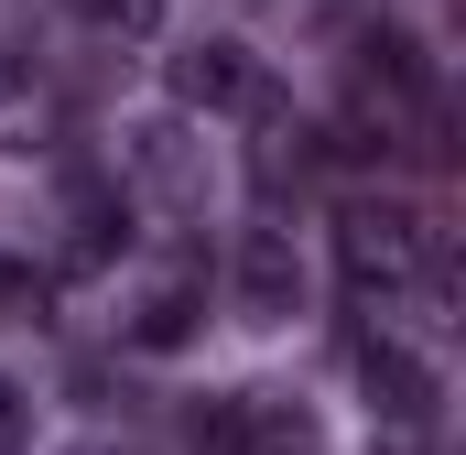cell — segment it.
<instances>
[{
	"instance_id": "cell-1",
	"label": "cell",
	"mask_w": 466,
	"mask_h": 455,
	"mask_svg": "<svg viewBox=\"0 0 466 455\" xmlns=\"http://www.w3.org/2000/svg\"><path fill=\"white\" fill-rule=\"evenodd\" d=\"M337 271L369 304H390V293H434L445 304V282H456L445 228L423 217V207H401V196H358L348 217H337Z\"/></svg>"
},
{
	"instance_id": "cell-2",
	"label": "cell",
	"mask_w": 466,
	"mask_h": 455,
	"mask_svg": "<svg viewBox=\"0 0 466 455\" xmlns=\"http://www.w3.org/2000/svg\"><path fill=\"white\" fill-rule=\"evenodd\" d=\"M358 379H369V412L390 423V434H434V412H445V379H434V358L401 337H358Z\"/></svg>"
},
{
	"instance_id": "cell-3",
	"label": "cell",
	"mask_w": 466,
	"mask_h": 455,
	"mask_svg": "<svg viewBox=\"0 0 466 455\" xmlns=\"http://www.w3.org/2000/svg\"><path fill=\"white\" fill-rule=\"evenodd\" d=\"M228 304L249 315V326H293V315H304V249H293L282 228H249V238H238Z\"/></svg>"
},
{
	"instance_id": "cell-4",
	"label": "cell",
	"mask_w": 466,
	"mask_h": 455,
	"mask_svg": "<svg viewBox=\"0 0 466 455\" xmlns=\"http://www.w3.org/2000/svg\"><path fill=\"white\" fill-rule=\"evenodd\" d=\"M119 163H130V185L163 196V207H196V196H207V141H196L185 119H141V130H119Z\"/></svg>"
},
{
	"instance_id": "cell-5",
	"label": "cell",
	"mask_w": 466,
	"mask_h": 455,
	"mask_svg": "<svg viewBox=\"0 0 466 455\" xmlns=\"http://www.w3.org/2000/svg\"><path fill=\"white\" fill-rule=\"evenodd\" d=\"M196 326H207V271H196V260L152 271V282L130 293V315H119V337H130V347H152V358L196 347Z\"/></svg>"
},
{
	"instance_id": "cell-6",
	"label": "cell",
	"mask_w": 466,
	"mask_h": 455,
	"mask_svg": "<svg viewBox=\"0 0 466 455\" xmlns=\"http://www.w3.org/2000/svg\"><path fill=\"white\" fill-rule=\"evenodd\" d=\"M119 238H130V196L76 174L66 207H55V271H98V260H119Z\"/></svg>"
},
{
	"instance_id": "cell-7",
	"label": "cell",
	"mask_w": 466,
	"mask_h": 455,
	"mask_svg": "<svg viewBox=\"0 0 466 455\" xmlns=\"http://www.w3.org/2000/svg\"><path fill=\"white\" fill-rule=\"evenodd\" d=\"M163 76H174V109H207V119L260 98V66H249V44H185Z\"/></svg>"
},
{
	"instance_id": "cell-8",
	"label": "cell",
	"mask_w": 466,
	"mask_h": 455,
	"mask_svg": "<svg viewBox=\"0 0 466 455\" xmlns=\"http://www.w3.org/2000/svg\"><path fill=\"white\" fill-rule=\"evenodd\" d=\"M228 455H326V423L293 390H238L228 412Z\"/></svg>"
},
{
	"instance_id": "cell-9",
	"label": "cell",
	"mask_w": 466,
	"mask_h": 455,
	"mask_svg": "<svg viewBox=\"0 0 466 455\" xmlns=\"http://www.w3.org/2000/svg\"><path fill=\"white\" fill-rule=\"evenodd\" d=\"M44 130H55V98L33 87L22 55H0V152H44Z\"/></svg>"
},
{
	"instance_id": "cell-10",
	"label": "cell",
	"mask_w": 466,
	"mask_h": 455,
	"mask_svg": "<svg viewBox=\"0 0 466 455\" xmlns=\"http://www.w3.org/2000/svg\"><path fill=\"white\" fill-rule=\"evenodd\" d=\"M76 22H98V33H130V44H152L163 33V0H66Z\"/></svg>"
},
{
	"instance_id": "cell-11",
	"label": "cell",
	"mask_w": 466,
	"mask_h": 455,
	"mask_svg": "<svg viewBox=\"0 0 466 455\" xmlns=\"http://www.w3.org/2000/svg\"><path fill=\"white\" fill-rule=\"evenodd\" d=\"M0 455H22V390L0 379Z\"/></svg>"
},
{
	"instance_id": "cell-12",
	"label": "cell",
	"mask_w": 466,
	"mask_h": 455,
	"mask_svg": "<svg viewBox=\"0 0 466 455\" xmlns=\"http://www.w3.org/2000/svg\"><path fill=\"white\" fill-rule=\"evenodd\" d=\"M66 455H109V445H66Z\"/></svg>"
}]
</instances>
